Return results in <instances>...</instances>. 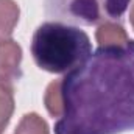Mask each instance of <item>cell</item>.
I'll list each match as a JSON object with an SVG mask.
<instances>
[{
	"label": "cell",
	"instance_id": "cell-1",
	"mask_svg": "<svg viewBox=\"0 0 134 134\" xmlns=\"http://www.w3.org/2000/svg\"><path fill=\"white\" fill-rule=\"evenodd\" d=\"M64 111L55 134L134 131V41L100 47L61 80Z\"/></svg>",
	"mask_w": 134,
	"mask_h": 134
},
{
	"label": "cell",
	"instance_id": "cell-2",
	"mask_svg": "<svg viewBox=\"0 0 134 134\" xmlns=\"http://www.w3.org/2000/svg\"><path fill=\"white\" fill-rule=\"evenodd\" d=\"M31 55L39 69L50 73H69L92 55L89 36L63 22H44L31 41Z\"/></svg>",
	"mask_w": 134,
	"mask_h": 134
},
{
	"label": "cell",
	"instance_id": "cell-3",
	"mask_svg": "<svg viewBox=\"0 0 134 134\" xmlns=\"http://www.w3.org/2000/svg\"><path fill=\"white\" fill-rule=\"evenodd\" d=\"M131 0H45V13L58 22L98 25L119 20Z\"/></svg>",
	"mask_w": 134,
	"mask_h": 134
},
{
	"label": "cell",
	"instance_id": "cell-4",
	"mask_svg": "<svg viewBox=\"0 0 134 134\" xmlns=\"http://www.w3.org/2000/svg\"><path fill=\"white\" fill-rule=\"evenodd\" d=\"M20 61L22 48L16 41L9 39L0 44V84L13 87L22 78Z\"/></svg>",
	"mask_w": 134,
	"mask_h": 134
},
{
	"label": "cell",
	"instance_id": "cell-5",
	"mask_svg": "<svg viewBox=\"0 0 134 134\" xmlns=\"http://www.w3.org/2000/svg\"><path fill=\"white\" fill-rule=\"evenodd\" d=\"M95 39L100 47H123L130 41L125 28L115 22L101 24L97 28Z\"/></svg>",
	"mask_w": 134,
	"mask_h": 134
},
{
	"label": "cell",
	"instance_id": "cell-6",
	"mask_svg": "<svg viewBox=\"0 0 134 134\" xmlns=\"http://www.w3.org/2000/svg\"><path fill=\"white\" fill-rule=\"evenodd\" d=\"M19 6L14 0H0V44L9 41L19 22Z\"/></svg>",
	"mask_w": 134,
	"mask_h": 134
},
{
	"label": "cell",
	"instance_id": "cell-7",
	"mask_svg": "<svg viewBox=\"0 0 134 134\" xmlns=\"http://www.w3.org/2000/svg\"><path fill=\"white\" fill-rule=\"evenodd\" d=\"M45 108L52 117H61L64 111V103H63V92H61V81H52L47 86L45 97H44Z\"/></svg>",
	"mask_w": 134,
	"mask_h": 134
},
{
	"label": "cell",
	"instance_id": "cell-8",
	"mask_svg": "<svg viewBox=\"0 0 134 134\" xmlns=\"http://www.w3.org/2000/svg\"><path fill=\"white\" fill-rule=\"evenodd\" d=\"M14 134H50L47 122L37 114L30 112L22 117Z\"/></svg>",
	"mask_w": 134,
	"mask_h": 134
},
{
	"label": "cell",
	"instance_id": "cell-9",
	"mask_svg": "<svg viewBox=\"0 0 134 134\" xmlns=\"http://www.w3.org/2000/svg\"><path fill=\"white\" fill-rule=\"evenodd\" d=\"M14 112V94L13 87L0 84V134L8 126Z\"/></svg>",
	"mask_w": 134,
	"mask_h": 134
},
{
	"label": "cell",
	"instance_id": "cell-10",
	"mask_svg": "<svg viewBox=\"0 0 134 134\" xmlns=\"http://www.w3.org/2000/svg\"><path fill=\"white\" fill-rule=\"evenodd\" d=\"M130 22H131V25H133V28H134V5H133V8H131V11H130Z\"/></svg>",
	"mask_w": 134,
	"mask_h": 134
}]
</instances>
